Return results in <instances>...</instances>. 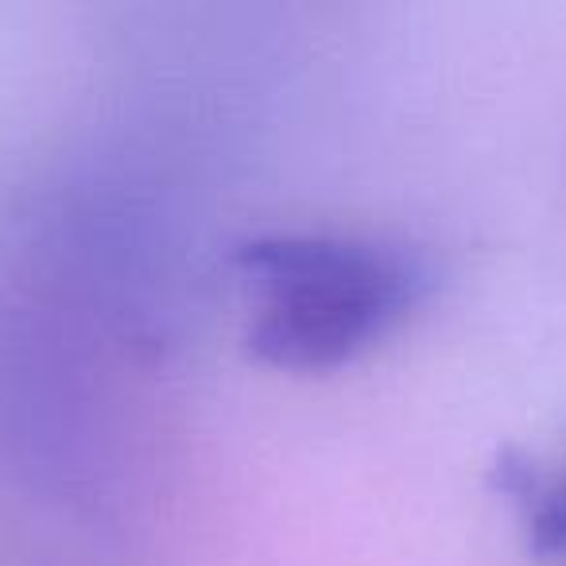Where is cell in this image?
Listing matches in <instances>:
<instances>
[{"mask_svg": "<svg viewBox=\"0 0 566 566\" xmlns=\"http://www.w3.org/2000/svg\"><path fill=\"white\" fill-rule=\"evenodd\" d=\"M260 311L249 346L275 369H334L377 342L423 295L419 260L323 233L256 237L237 249Z\"/></svg>", "mask_w": 566, "mask_h": 566, "instance_id": "1", "label": "cell"}, {"mask_svg": "<svg viewBox=\"0 0 566 566\" xmlns=\"http://www.w3.org/2000/svg\"><path fill=\"white\" fill-rule=\"evenodd\" d=\"M496 473L504 478V493H512L527 509V532H532L535 555L566 558V465L543 478V473L504 458Z\"/></svg>", "mask_w": 566, "mask_h": 566, "instance_id": "2", "label": "cell"}]
</instances>
